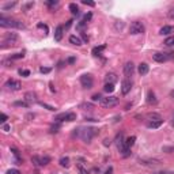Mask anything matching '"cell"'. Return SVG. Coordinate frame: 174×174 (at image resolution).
Segmentation results:
<instances>
[{"label":"cell","mask_w":174,"mask_h":174,"mask_svg":"<svg viewBox=\"0 0 174 174\" xmlns=\"http://www.w3.org/2000/svg\"><path fill=\"white\" fill-rule=\"evenodd\" d=\"M40 105L42 106V108H46L48 110H50V112H55L56 110V108H53V106H50V105H48V103H44V102H40Z\"/></svg>","instance_id":"cell-33"},{"label":"cell","mask_w":174,"mask_h":174,"mask_svg":"<svg viewBox=\"0 0 174 174\" xmlns=\"http://www.w3.org/2000/svg\"><path fill=\"white\" fill-rule=\"evenodd\" d=\"M30 103L26 102V101H15L14 102V106H19V108H29Z\"/></svg>","instance_id":"cell-23"},{"label":"cell","mask_w":174,"mask_h":174,"mask_svg":"<svg viewBox=\"0 0 174 174\" xmlns=\"http://www.w3.org/2000/svg\"><path fill=\"white\" fill-rule=\"evenodd\" d=\"M45 3H46V5H49V7H55V5L59 4L57 0H48V2H45Z\"/></svg>","instance_id":"cell-34"},{"label":"cell","mask_w":174,"mask_h":174,"mask_svg":"<svg viewBox=\"0 0 174 174\" xmlns=\"http://www.w3.org/2000/svg\"><path fill=\"white\" fill-rule=\"evenodd\" d=\"M91 18H92V14H91V12L86 14V15H85V18H83V22H85V23H87V22H89Z\"/></svg>","instance_id":"cell-38"},{"label":"cell","mask_w":174,"mask_h":174,"mask_svg":"<svg viewBox=\"0 0 174 174\" xmlns=\"http://www.w3.org/2000/svg\"><path fill=\"white\" fill-rule=\"evenodd\" d=\"M16 41H18V34H15V33H7L4 37V42H3L2 46H5V44L15 45Z\"/></svg>","instance_id":"cell-9"},{"label":"cell","mask_w":174,"mask_h":174,"mask_svg":"<svg viewBox=\"0 0 174 174\" xmlns=\"http://www.w3.org/2000/svg\"><path fill=\"white\" fill-rule=\"evenodd\" d=\"M137 71H139V74L142 75V76H144V75L148 74V71H150V67H148L147 63H140V64H139V68H137Z\"/></svg>","instance_id":"cell-16"},{"label":"cell","mask_w":174,"mask_h":174,"mask_svg":"<svg viewBox=\"0 0 174 174\" xmlns=\"http://www.w3.org/2000/svg\"><path fill=\"white\" fill-rule=\"evenodd\" d=\"M4 87H7L8 90H12V91H18V90H21L22 83L19 82V80H15V79H8L7 82H5Z\"/></svg>","instance_id":"cell-7"},{"label":"cell","mask_w":174,"mask_h":174,"mask_svg":"<svg viewBox=\"0 0 174 174\" xmlns=\"http://www.w3.org/2000/svg\"><path fill=\"white\" fill-rule=\"evenodd\" d=\"M162 124H163V120H158V121H148L147 122V128H150V129H156V128H159Z\"/></svg>","instance_id":"cell-18"},{"label":"cell","mask_w":174,"mask_h":174,"mask_svg":"<svg viewBox=\"0 0 174 174\" xmlns=\"http://www.w3.org/2000/svg\"><path fill=\"white\" fill-rule=\"evenodd\" d=\"M131 90H132V82L129 79H124L121 82V92L124 95H127L131 92Z\"/></svg>","instance_id":"cell-12"},{"label":"cell","mask_w":174,"mask_h":174,"mask_svg":"<svg viewBox=\"0 0 174 174\" xmlns=\"http://www.w3.org/2000/svg\"><path fill=\"white\" fill-rule=\"evenodd\" d=\"M25 55L23 53H15V55L10 56V60H16V59H23Z\"/></svg>","instance_id":"cell-32"},{"label":"cell","mask_w":174,"mask_h":174,"mask_svg":"<svg viewBox=\"0 0 174 174\" xmlns=\"http://www.w3.org/2000/svg\"><path fill=\"white\" fill-rule=\"evenodd\" d=\"M144 25L139 21H135L131 23V27H129V33L131 34H143L144 33Z\"/></svg>","instance_id":"cell-4"},{"label":"cell","mask_w":174,"mask_h":174,"mask_svg":"<svg viewBox=\"0 0 174 174\" xmlns=\"http://www.w3.org/2000/svg\"><path fill=\"white\" fill-rule=\"evenodd\" d=\"M40 72H41V74H49V72H50V68H48V67H41V68H40Z\"/></svg>","instance_id":"cell-39"},{"label":"cell","mask_w":174,"mask_h":174,"mask_svg":"<svg viewBox=\"0 0 174 174\" xmlns=\"http://www.w3.org/2000/svg\"><path fill=\"white\" fill-rule=\"evenodd\" d=\"M170 97L174 98V90H173V91H170Z\"/></svg>","instance_id":"cell-53"},{"label":"cell","mask_w":174,"mask_h":174,"mask_svg":"<svg viewBox=\"0 0 174 174\" xmlns=\"http://www.w3.org/2000/svg\"><path fill=\"white\" fill-rule=\"evenodd\" d=\"M69 10H71V12L74 14V15H78V14H79V7H78L75 3H71V4H69Z\"/></svg>","instance_id":"cell-24"},{"label":"cell","mask_w":174,"mask_h":174,"mask_svg":"<svg viewBox=\"0 0 174 174\" xmlns=\"http://www.w3.org/2000/svg\"><path fill=\"white\" fill-rule=\"evenodd\" d=\"M19 75H22V76H29L30 71L29 69H19Z\"/></svg>","instance_id":"cell-36"},{"label":"cell","mask_w":174,"mask_h":174,"mask_svg":"<svg viewBox=\"0 0 174 174\" xmlns=\"http://www.w3.org/2000/svg\"><path fill=\"white\" fill-rule=\"evenodd\" d=\"M135 142H136V136H131V137H128L127 140H125V144L128 146V147H132V146L135 144Z\"/></svg>","instance_id":"cell-27"},{"label":"cell","mask_w":174,"mask_h":174,"mask_svg":"<svg viewBox=\"0 0 174 174\" xmlns=\"http://www.w3.org/2000/svg\"><path fill=\"white\" fill-rule=\"evenodd\" d=\"M16 5V2H12V3H7V4L3 7V10H8V8H12V7H15Z\"/></svg>","instance_id":"cell-35"},{"label":"cell","mask_w":174,"mask_h":174,"mask_svg":"<svg viewBox=\"0 0 174 174\" xmlns=\"http://www.w3.org/2000/svg\"><path fill=\"white\" fill-rule=\"evenodd\" d=\"M154 61L156 63H165V61H169L174 59V53H166V52H156L152 55Z\"/></svg>","instance_id":"cell-2"},{"label":"cell","mask_w":174,"mask_h":174,"mask_svg":"<svg viewBox=\"0 0 174 174\" xmlns=\"http://www.w3.org/2000/svg\"><path fill=\"white\" fill-rule=\"evenodd\" d=\"M105 80H106V83H112V85H114V82H117V75L113 74V72H110V74H106Z\"/></svg>","instance_id":"cell-19"},{"label":"cell","mask_w":174,"mask_h":174,"mask_svg":"<svg viewBox=\"0 0 174 174\" xmlns=\"http://www.w3.org/2000/svg\"><path fill=\"white\" fill-rule=\"evenodd\" d=\"M163 44L166 45V46H174V35H173V37H169V38H166Z\"/></svg>","instance_id":"cell-30"},{"label":"cell","mask_w":174,"mask_h":174,"mask_svg":"<svg viewBox=\"0 0 174 174\" xmlns=\"http://www.w3.org/2000/svg\"><path fill=\"white\" fill-rule=\"evenodd\" d=\"M105 49H106V45L105 44L101 45V46H95L94 49H92V55H94V56H99Z\"/></svg>","instance_id":"cell-21"},{"label":"cell","mask_w":174,"mask_h":174,"mask_svg":"<svg viewBox=\"0 0 174 174\" xmlns=\"http://www.w3.org/2000/svg\"><path fill=\"white\" fill-rule=\"evenodd\" d=\"M122 27H124V22H120V23H116V29H117V30H119V29L121 30Z\"/></svg>","instance_id":"cell-46"},{"label":"cell","mask_w":174,"mask_h":174,"mask_svg":"<svg viewBox=\"0 0 174 174\" xmlns=\"http://www.w3.org/2000/svg\"><path fill=\"white\" fill-rule=\"evenodd\" d=\"M105 174H113V167H109V169L105 172Z\"/></svg>","instance_id":"cell-49"},{"label":"cell","mask_w":174,"mask_h":174,"mask_svg":"<svg viewBox=\"0 0 174 174\" xmlns=\"http://www.w3.org/2000/svg\"><path fill=\"white\" fill-rule=\"evenodd\" d=\"M162 151H163V152H173L174 147H163L162 148Z\"/></svg>","instance_id":"cell-41"},{"label":"cell","mask_w":174,"mask_h":174,"mask_svg":"<svg viewBox=\"0 0 174 174\" xmlns=\"http://www.w3.org/2000/svg\"><path fill=\"white\" fill-rule=\"evenodd\" d=\"M80 83H82V86L85 89H91L92 85H94V79H92V76L90 74H86L80 76Z\"/></svg>","instance_id":"cell-6"},{"label":"cell","mask_w":174,"mask_h":174,"mask_svg":"<svg viewBox=\"0 0 174 174\" xmlns=\"http://www.w3.org/2000/svg\"><path fill=\"white\" fill-rule=\"evenodd\" d=\"M83 40H85V41H89V37H87L86 34H83Z\"/></svg>","instance_id":"cell-52"},{"label":"cell","mask_w":174,"mask_h":174,"mask_svg":"<svg viewBox=\"0 0 174 174\" xmlns=\"http://www.w3.org/2000/svg\"><path fill=\"white\" fill-rule=\"evenodd\" d=\"M91 99L94 101V102H97V101H98V102H101V99H102V97H101L99 94H94V95H92V97H91Z\"/></svg>","instance_id":"cell-37"},{"label":"cell","mask_w":174,"mask_h":174,"mask_svg":"<svg viewBox=\"0 0 174 174\" xmlns=\"http://www.w3.org/2000/svg\"><path fill=\"white\" fill-rule=\"evenodd\" d=\"M82 3H83V4H86V5H90V7H94V5H95L94 2H87V0H82Z\"/></svg>","instance_id":"cell-42"},{"label":"cell","mask_w":174,"mask_h":174,"mask_svg":"<svg viewBox=\"0 0 174 174\" xmlns=\"http://www.w3.org/2000/svg\"><path fill=\"white\" fill-rule=\"evenodd\" d=\"M37 27H38V29H44L45 32L48 33V26H46V25H45V23H41V22H40V23L37 25Z\"/></svg>","instance_id":"cell-40"},{"label":"cell","mask_w":174,"mask_h":174,"mask_svg":"<svg viewBox=\"0 0 174 174\" xmlns=\"http://www.w3.org/2000/svg\"><path fill=\"white\" fill-rule=\"evenodd\" d=\"M56 122H61V121H75L76 120V114L75 113H61L59 116H56Z\"/></svg>","instance_id":"cell-5"},{"label":"cell","mask_w":174,"mask_h":174,"mask_svg":"<svg viewBox=\"0 0 174 174\" xmlns=\"http://www.w3.org/2000/svg\"><path fill=\"white\" fill-rule=\"evenodd\" d=\"M95 129H92V128H86V129L82 131V139L85 140V143H90L92 139V136H94V132Z\"/></svg>","instance_id":"cell-10"},{"label":"cell","mask_w":174,"mask_h":174,"mask_svg":"<svg viewBox=\"0 0 174 174\" xmlns=\"http://www.w3.org/2000/svg\"><path fill=\"white\" fill-rule=\"evenodd\" d=\"M3 131L8 132V131H10V127H8V125H3Z\"/></svg>","instance_id":"cell-50"},{"label":"cell","mask_w":174,"mask_h":174,"mask_svg":"<svg viewBox=\"0 0 174 174\" xmlns=\"http://www.w3.org/2000/svg\"><path fill=\"white\" fill-rule=\"evenodd\" d=\"M32 162L35 165V166H46V165L50 162V158L49 156H33Z\"/></svg>","instance_id":"cell-8"},{"label":"cell","mask_w":174,"mask_h":174,"mask_svg":"<svg viewBox=\"0 0 174 174\" xmlns=\"http://www.w3.org/2000/svg\"><path fill=\"white\" fill-rule=\"evenodd\" d=\"M7 174H21V173H19V170H16V169H10L7 172Z\"/></svg>","instance_id":"cell-43"},{"label":"cell","mask_w":174,"mask_h":174,"mask_svg":"<svg viewBox=\"0 0 174 174\" xmlns=\"http://www.w3.org/2000/svg\"><path fill=\"white\" fill-rule=\"evenodd\" d=\"M139 162L142 165H158V163H161L158 159H139Z\"/></svg>","instance_id":"cell-20"},{"label":"cell","mask_w":174,"mask_h":174,"mask_svg":"<svg viewBox=\"0 0 174 174\" xmlns=\"http://www.w3.org/2000/svg\"><path fill=\"white\" fill-rule=\"evenodd\" d=\"M0 26L2 27H14V29H25V25L22 23L21 21L5 18V16H2V18H0Z\"/></svg>","instance_id":"cell-1"},{"label":"cell","mask_w":174,"mask_h":174,"mask_svg":"<svg viewBox=\"0 0 174 174\" xmlns=\"http://www.w3.org/2000/svg\"><path fill=\"white\" fill-rule=\"evenodd\" d=\"M101 106L102 108H106V109H109V108H113V106H117L119 105V98L117 97H106V98H102L101 99Z\"/></svg>","instance_id":"cell-3"},{"label":"cell","mask_w":174,"mask_h":174,"mask_svg":"<svg viewBox=\"0 0 174 174\" xmlns=\"http://www.w3.org/2000/svg\"><path fill=\"white\" fill-rule=\"evenodd\" d=\"M63 34H64V27L63 26H57L55 30V41L60 42L63 40Z\"/></svg>","instance_id":"cell-15"},{"label":"cell","mask_w":174,"mask_h":174,"mask_svg":"<svg viewBox=\"0 0 174 174\" xmlns=\"http://www.w3.org/2000/svg\"><path fill=\"white\" fill-rule=\"evenodd\" d=\"M34 113H29V114H26V119H27V121H32L30 119H34Z\"/></svg>","instance_id":"cell-45"},{"label":"cell","mask_w":174,"mask_h":174,"mask_svg":"<svg viewBox=\"0 0 174 174\" xmlns=\"http://www.w3.org/2000/svg\"><path fill=\"white\" fill-rule=\"evenodd\" d=\"M133 72H135V64L132 61H127L124 64V75L127 76V79L133 75Z\"/></svg>","instance_id":"cell-11"},{"label":"cell","mask_w":174,"mask_h":174,"mask_svg":"<svg viewBox=\"0 0 174 174\" xmlns=\"http://www.w3.org/2000/svg\"><path fill=\"white\" fill-rule=\"evenodd\" d=\"M79 108L85 109V110H92V109H94V105H92V103H82Z\"/></svg>","instance_id":"cell-29"},{"label":"cell","mask_w":174,"mask_h":174,"mask_svg":"<svg viewBox=\"0 0 174 174\" xmlns=\"http://www.w3.org/2000/svg\"><path fill=\"white\" fill-rule=\"evenodd\" d=\"M167 16H169L170 19H173V21H174V8H172V10L169 11V14H167Z\"/></svg>","instance_id":"cell-44"},{"label":"cell","mask_w":174,"mask_h":174,"mask_svg":"<svg viewBox=\"0 0 174 174\" xmlns=\"http://www.w3.org/2000/svg\"><path fill=\"white\" fill-rule=\"evenodd\" d=\"M25 101L29 103H33V102H37L38 101V97L34 91H27L25 92Z\"/></svg>","instance_id":"cell-13"},{"label":"cell","mask_w":174,"mask_h":174,"mask_svg":"<svg viewBox=\"0 0 174 174\" xmlns=\"http://www.w3.org/2000/svg\"><path fill=\"white\" fill-rule=\"evenodd\" d=\"M69 42H71L72 45L80 46V45H82V40H80L79 37H76V35H71V37H69Z\"/></svg>","instance_id":"cell-22"},{"label":"cell","mask_w":174,"mask_h":174,"mask_svg":"<svg viewBox=\"0 0 174 174\" xmlns=\"http://www.w3.org/2000/svg\"><path fill=\"white\" fill-rule=\"evenodd\" d=\"M59 129H60V122H56L55 125L50 127V132H52V133H57Z\"/></svg>","instance_id":"cell-31"},{"label":"cell","mask_w":174,"mask_h":174,"mask_svg":"<svg viewBox=\"0 0 174 174\" xmlns=\"http://www.w3.org/2000/svg\"><path fill=\"white\" fill-rule=\"evenodd\" d=\"M103 146H106V147H108V146H110V140L105 139V140H103Z\"/></svg>","instance_id":"cell-48"},{"label":"cell","mask_w":174,"mask_h":174,"mask_svg":"<svg viewBox=\"0 0 174 174\" xmlns=\"http://www.w3.org/2000/svg\"><path fill=\"white\" fill-rule=\"evenodd\" d=\"M103 90H105L106 92H109V94H110V92L114 91V85H112V83H106L105 87H103Z\"/></svg>","instance_id":"cell-28"},{"label":"cell","mask_w":174,"mask_h":174,"mask_svg":"<svg viewBox=\"0 0 174 174\" xmlns=\"http://www.w3.org/2000/svg\"><path fill=\"white\" fill-rule=\"evenodd\" d=\"M74 61H75V57H69V59H68V63H71V64H72Z\"/></svg>","instance_id":"cell-51"},{"label":"cell","mask_w":174,"mask_h":174,"mask_svg":"<svg viewBox=\"0 0 174 174\" xmlns=\"http://www.w3.org/2000/svg\"><path fill=\"white\" fill-rule=\"evenodd\" d=\"M146 101H147L148 105H156V103H158V99H156V97H155V94H154V91H148V92H147Z\"/></svg>","instance_id":"cell-14"},{"label":"cell","mask_w":174,"mask_h":174,"mask_svg":"<svg viewBox=\"0 0 174 174\" xmlns=\"http://www.w3.org/2000/svg\"><path fill=\"white\" fill-rule=\"evenodd\" d=\"M147 117L150 119V121H158V120H162V117L159 116V114H156V113H150Z\"/></svg>","instance_id":"cell-26"},{"label":"cell","mask_w":174,"mask_h":174,"mask_svg":"<svg viewBox=\"0 0 174 174\" xmlns=\"http://www.w3.org/2000/svg\"><path fill=\"white\" fill-rule=\"evenodd\" d=\"M7 119H8V117H7V114H4V113H3V114H2V120H0V121H2L3 124H4V122L7 121Z\"/></svg>","instance_id":"cell-47"},{"label":"cell","mask_w":174,"mask_h":174,"mask_svg":"<svg viewBox=\"0 0 174 174\" xmlns=\"http://www.w3.org/2000/svg\"><path fill=\"white\" fill-rule=\"evenodd\" d=\"M172 33H174V26H163L159 30V34L162 35H170Z\"/></svg>","instance_id":"cell-17"},{"label":"cell","mask_w":174,"mask_h":174,"mask_svg":"<svg viewBox=\"0 0 174 174\" xmlns=\"http://www.w3.org/2000/svg\"><path fill=\"white\" fill-rule=\"evenodd\" d=\"M60 165L63 167H69V158L68 156H63V158L60 159Z\"/></svg>","instance_id":"cell-25"}]
</instances>
